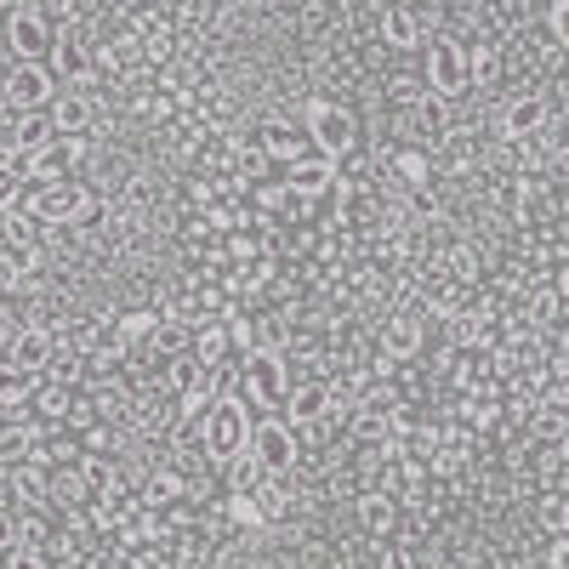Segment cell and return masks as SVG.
I'll list each match as a JSON object with an SVG mask.
<instances>
[{
    "instance_id": "1",
    "label": "cell",
    "mask_w": 569,
    "mask_h": 569,
    "mask_svg": "<svg viewBox=\"0 0 569 569\" xmlns=\"http://www.w3.org/2000/svg\"><path fill=\"white\" fill-rule=\"evenodd\" d=\"M308 142H313V154L325 160H348L359 154V114L342 109V103H330V98H313L308 103Z\"/></svg>"
},
{
    "instance_id": "2",
    "label": "cell",
    "mask_w": 569,
    "mask_h": 569,
    "mask_svg": "<svg viewBox=\"0 0 569 569\" xmlns=\"http://www.w3.org/2000/svg\"><path fill=\"white\" fill-rule=\"evenodd\" d=\"M200 445H206V461L211 467L246 456V445H251V410H246V399H217L211 416H206V427H200Z\"/></svg>"
},
{
    "instance_id": "3",
    "label": "cell",
    "mask_w": 569,
    "mask_h": 569,
    "mask_svg": "<svg viewBox=\"0 0 569 569\" xmlns=\"http://www.w3.org/2000/svg\"><path fill=\"white\" fill-rule=\"evenodd\" d=\"M284 388H291V359L284 353H251L240 359V393H246V410H268L284 399Z\"/></svg>"
},
{
    "instance_id": "4",
    "label": "cell",
    "mask_w": 569,
    "mask_h": 569,
    "mask_svg": "<svg viewBox=\"0 0 569 569\" xmlns=\"http://www.w3.org/2000/svg\"><path fill=\"white\" fill-rule=\"evenodd\" d=\"M427 91L445 103H456L467 91V52H461V34H433L427 40Z\"/></svg>"
},
{
    "instance_id": "5",
    "label": "cell",
    "mask_w": 569,
    "mask_h": 569,
    "mask_svg": "<svg viewBox=\"0 0 569 569\" xmlns=\"http://www.w3.org/2000/svg\"><path fill=\"white\" fill-rule=\"evenodd\" d=\"M257 461H262V472H273V479H291V467L302 461V445H297V433L284 421H251V445H246Z\"/></svg>"
},
{
    "instance_id": "6",
    "label": "cell",
    "mask_w": 569,
    "mask_h": 569,
    "mask_svg": "<svg viewBox=\"0 0 569 569\" xmlns=\"http://www.w3.org/2000/svg\"><path fill=\"white\" fill-rule=\"evenodd\" d=\"M0 91H7V103H12L18 114H46V109L58 103V91H63V86H58V74L46 69V63H18Z\"/></svg>"
},
{
    "instance_id": "7",
    "label": "cell",
    "mask_w": 569,
    "mask_h": 569,
    "mask_svg": "<svg viewBox=\"0 0 569 569\" xmlns=\"http://www.w3.org/2000/svg\"><path fill=\"white\" fill-rule=\"evenodd\" d=\"M7 46H12L18 63H46L52 46H58V34H52V23L40 18V7H12L7 12Z\"/></svg>"
},
{
    "instance_id": "8",
    "label": "cell",
    "mask_w": 569,
    "mask_h": 569,
    "mask_svg": "<svg viewBox=\"0 0 569 569\" xmlns=\"http://www.w3.org/2000/svg\"><path fill=\"white\" fill-rule=\"evenodd\" d=\"M46 69L58 74V86L98 74V40H91V29H63L58 46H52V58H46Z\"/></svg>"
},
{
    "instance_id": "9",
    "label": "cell",
    "mask_w": 569,
    "mask_h": 569,
    "mask_svg": "<svg viewBox=\"0 0 569 569\" xmlns=\"http://www.w3.org/2000/svg\"><path fill=\"white\" fill-rule=\"evenodd\" d=\"M547 126L552 114H547V98H536V91H518V98L501 103V142H536Z\"/></svg>"
},
{
    "instance_id": "10",
    "label": "cell",
    "mask_w": 569,
    "mask_h": 569,
    "mask_svg": "<svg viewBox=\"0 0 569 569\" xmlns=\"http://www.w3.org/2000/svg\"><path fill=\"white\" fill-rule=\"evenodd\" d=\"M46 114H52L58 137H80V142H91V137H98V126H103L98 103H91L86 91H58V103L46 109Z\"/></svg>"
},
{
    "instance_id": "11",
    "label": "cell",
    "mask_w": 569,
    "mask_h": 569,
    "mask_svg": "<svg viewBox=\"0 0 569 569\" xmlns=\"http://www.w3.org/2000/svg\"><path fill=\"white\" fill-rule=\"evenodd\" d=\"M410 131H416V149L433 154L439 142L456 131V109H450L445 98H433V91H427V98H416V103H410Z\"/></svg>"
},
{
    "instance_id": "12",
    "label": "cell",
    "mask_w": 569,
    "mask_h": 569,
    "mask_svg": "<svg viewBox=\"0 0 569 569\" xmlns=\"http://www.w3.org/2000/svg\"><path fill=\"white\" fill-rule=\"evenodd\" d=\"M325 399H330V393H325V382H291V388H284V399H279V405H284V416H279V421L291 427V433H302V427L325 421Z\"/></svg>"
},
{
    "instance_id": "13",
    "label": "cell",
    "mask_w": 569,
    "mask_h": 569,
    "mask_svg": "<svg viewBox=\"0 0 569 569\" xmlns=\"http://www.w3.org/2000/svg\"><path fill=\"white\" fill-rule=\"evenodd\" d=\"M376 23H382V40L393 46V52H416V46L427 40V18L416 7H376Z\"/></svg>"
},
{
    "instance_id": "14",
    "label": "cell",
    "mask_w": 569,
    "mask_h": 569,
    "mask_svg": "<svg viewBox=\"0 0 569 569\" xmlns=\"http://www.w3.org/2000/svg\"><path fill=\"white\" fill-rule=\"evenodd\" d=\"M52 353H58V342L46 337L40 325H23V330H18V342H12V353H7V365H18L23 376H46Z\"/></svg>"
},
{
    "instance_id": "15",
    "label": "cell",
    "mask_w": 569,
    "mask_h": 569,
    "mask_svg": "<svg viewBox=\"0 0 569 569\" xmlns=\"http://www.w3.org/2000/svg\"><path fill=\"white\" fill-rule=\"evenodd\" d=\"M388 171H393L399 188H427L433 182V154L416 149V142H399V149L388 154Z\"/></svg>"
},
{
    "instance_id": "16",
    "label": "cell",
    "mask_w": 569,
    "mask_h": 569,
    "mask_svg": "<svg viewBox=\"0 0 569 569\" xmlns=\"http://www.w3.org/2000/svg\"><path fill=\"white\" fill-rule=\"evenodd\" d=\"M421 348H427V325H410V319H399V313L382 325V353H388L393 365H410Z\"/></svg>"
},
{
    "instance_id": "17",
    "label": "cell",
    "mask_w": 569,
    "mask_h": 569,
    "mask_svg": "<svg viewBox=\"0 0 569 569\" xmlns=\"http://www.w3.org/2000/svg\"><path fill=\"white\" fill-rule=\"evenodd\" d=\"M7 137H12L18 154L34 160L46 142H58V126H52V114H18V120H7Z\"/></svg>"
},
{
    "instance_id": "18",
    "label": "cell",
    "mask_w": 569,
    "mask_h": 569,
    "mask_svg": "<svg viewBox=\"0 0 569 569\" xmlns=\"http://www.w3.org/2000/svg\"><path fill=\"white\" fill-rule=\"evenodd\" d=\"M393 525H399V501L376 496V490H359V530L382 541V536H393Z\"/></svg>"
},
{
    "instance_id": "19",
    "label": "cell",
    "mask_w": 569,
    "mask_h": 569,
    "mask_svg": "<svg viewBox=\"0 0 569 569\" xmlns=\"http://www.w3.org/2000/svg\"><path fill=\"white\" fill-rule=\"evenodd\" d=\"M80 200H86V182H80V177H74V182H46V222L69 228L74 211H80Z\"/></svg>"
},
{
    "instance_id": "20",
    "label": "cell",
    "mask_w": 569,
    "mask_h": 569,
    "mask_svg": "<svg viewBox=\"0 0 569 569\" xmlns=\"http://www.w3.org/2000/svg\"><path fill=\"white\" fill-rule=\"evenodd\" d=\"M142 507H171V501H188V479L177 467H160L149 485H142V496H137Z\"/></svg>"
},
{
    "instance_id": "21",
    "label": "cell",
    "mask_w": 569,
    "mask_h": 569,
    "mask_svg": "<svg viewBox=\"0 0 569 569\" xmlns=\"http://www.w3.org/2000/svg\"><path fill=\"white\" fill-rule=\"evenodd\" d=\"M222 479H228V496H257V485L268 479V472H262V461L246 450V456L222 461Z\"/></svg>"
},
{
    "instance_id": "22",
    "label": "cell",
    "mask_w": 569,
    "mask_h": 569,
    "mask_svg": "<svg viewBox=\"0 0 569 569\" xmlns=\"http://www.w3.org/2000/svg\"><path fill=\"white\" fill-rule=\"evenodd\" d=\"M399 217H410V222H433V217H445L439 188H433V182H427V188H399Z\"/></svg>"
},
{
    "instance_id": "23",
    "label": "cell",
    "mask_w": 569,
    "mask_h": 569,
    "mask_svg": "<svg viewBox=\"0 0 569 569\" xmlns=\"http://www.w3.org/2000/svg\"><path fill=\"white\" fill-rule=\"evenodd\" d=\"M217 518H222V525H233V536L262 530V507H257V496H228V501L217 507Z\"/></svg>"
},
{
    "instance_id": "24",
    "label": "cell",
    "mask_w": 569,
    "mask_h": 569,
    "mask_svg": "<svg viewBox=\"0 0 569 569\" xmlns=\"http://www.w3.org/2000/svg\"><path fill=\"white\" fill-rule=\"evenodd\" d=\"M291 479H273V472H268V479L257 485V507H262V525H273V518H284V512H291Z\"/></svg>"
},
{
    "instance_id": "25",
    "label": "cell",
    "mask_w": 569,
    "mask_h": 569,
    "mask_svg": "<svg viewBox=\"0 0 569 569\" xmlns=\"http://www.w3.org/2000/svg\"><path fill=\"white\" fill-rule=\"evenodd\" d=\"M439 149H445V166H450V171H472V166H479V137H472L467 126H456Z\"/></svg>"
},
{
    "instance_id": "26",
    "label": "cell",
    "mask_w": 569,
    "mask_h": 569,
    "mask_svg": "<svg viewBox=\"0 0 569 569\" xmlns=\"http://www.w3.org/2000/svg\"><path fill=\"white\" fill-rule=\"evenodd\" d=\"M541 525H547V536H563V525H569L563 496H547V501H541Z\"/></svg>"
},
{
    "instance_id": "27",
    "label": "cell",
    "mask_w": 569,
    "mask_h": 569,
    "mask_svg": "<svg viewBox=\"0 0 569 569\" xmlns=\"http://www.w3.org/2000/svg\"><path fill=\"white\" fill-rule=\"evenodd\" d=\"M23 541H18V512L12 507H0V558H12Z\"/></svg>"
},
{
    "instance_id": "28",
    "label": "cell",
    "mask_w": 569,
    "mask_h": 569,
    "mask_svg": "<svg viewBox=\"0 0 569 569\" xmlns=\"http://www.w3.org/2000/svg\"><path fill=\"white\" fill-rule=\"evenodd\" d=\"M7 569H58V563L46 558V552H34V547H18V552L7 558Z\"/></svg>"
},
{
    "instance_id": "29",
    "label": "cell",
    "mask_w": 569,
    "mask_h": 569,
    "mask_svg": "<svg viewBox=\"0 0 569 569\" xmlns=\"http://www.w3.org/2000/svg\"><path fill=\"white\" fill-rule=\"evenodd\" d=\"M563 23H569V7H563V0H552V7H547V29H552V52H558V46H563Z\"/></svg>"
},
{
    "instance_id": "30",
    "label": "cell",
    "mask_w": 569,
    "mask_h": 569,
    "mask_svg": "<svg viewBox=\"0 0 569 569\" xmlns=\"http://www.w3.org/2000/svg\"><path fill=\"white\" fill-rule=\"evenodd\" d=\"M382 569H421V558H416L410 547H388V552H382Z\"/></svg>"
},
{
    "instance_id": "31",
    "label": "cell",
    "mask_w": 569,
    "mask_h": 569,
    "mask_svg": "<svg viewBox=\"0 0 569 569\" xmlns=\"http://www.w3.org/2000/svg\"><path fill=\"white\" fill-rule=\"evenodd\" d=\"M547 569H569V541H563V536H552V547H547Z\"/></svg>"
},
{
    "instance_id": "32",
    "label": "cell",
    "mask_w": 569,
    "mask_h": 569,
    "mask_svg": "<svg viewBox=\"0 0 569 569\" xmlns=\"http://www.w3.org/2000/svg\"><path fill=\"white\" fill-rule=\"evenodd\" d=\"M0 46H7V12H0Z\"/></svg>"
},
{
    "instance_id": "33",
    "label": "cell",
    "mask_w": 569,
    "mask_h": 569,
    "mask_svg": "<svg viewBox=\"0 0 569 569\" xmlns=\"http://www.w3.org/2000/svg\"><path fill=\"white\" fill-rule=\"evenodd\" d=\"M0 569H7V558H0Z\"/></svg>"
}]
</instances>
